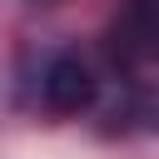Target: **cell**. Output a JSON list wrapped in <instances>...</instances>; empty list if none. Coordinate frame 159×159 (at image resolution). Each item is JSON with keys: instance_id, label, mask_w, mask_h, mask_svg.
I'll list each match as a JSON object with an SVG mask.
<instances>
[{"instance_id": "6da1fadb", "label": "cell", "mask_w": 159, "mask_h": 159, "mask_svg": "<svg viewBox=\"0 0 159 159\" xmlns=\"http://www.w3.org/2000/svg\"><path fill=\"white\" fill-rule=\"evenodd\" d=\"M94 70L75 55V50H65V55H55L50 65H45V75H40V94H45V104L55 109V114H80V109H89L94 104Z\"/></svg>"}, {"instance_id": "7a4b0ae2", "label": "cell", "mask_w": 159, "mask_h": 159, "mask_svg": "<svg viewBox=\"0 0 159 159\" xmlns=\"http://www.w3.org/2000/svg\"><path fill=\"white\" fill-rule=\"evenodd\" d=\"M154 40H159V25H154V0H124L119 20H114V35H109V55L119 70H144L149 55H154Z\"/></svg>"}]
</instances>
